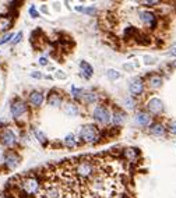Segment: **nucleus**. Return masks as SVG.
<instances>
[{
    "instance_id": "obj_1",
    "label": "nucleus",
    "mask_w": 176,
    "mask_h": 198,
    "mask_svg": "<svg viewBox=\"0 0 176 198\" xmlns=\"http://www.w3.org/2000/svg\"><path fill=\"white\" fill-rule=\"evenodd\" d=\"M18 187L23 190V193L25 195H34V194H38V191H39L41 182L35 176L25 175V176H23V177H20Z\"/></svg>"
},
{
    "instance_id": "obj_2",
    "label": "nucleus",
    "mask_w": 176,
    "mask_h": 198,
    "mask_svg": "<svg viewBox=\"0 0 176 198\" xmlns=\"http://www.w3.org/2000/svg\"><path fill=\"white\" fill-rule=\"evenodd\" d=\"M80 137H81V140L85 142H94L96 140V137H98V129H96L94 124L84 126L80 133Z\"/></svg>"
},
{
    "instance_id": "obj_3",
    "label": "nucleus",
    "mask_w": 176,
    "mask_h": 198,
    "mask_svg": "<svg viewBox=\"0 0 176 198\" xmlns=\"http://www.w3.org/2000/svg\"><path fill=\"white\" fill-rule=\"evenodd\" d=\"M94 119L98 120L99 123H108L110 119L109 112L103 106H96L95 110H94Z\"/></svg>"
},
{
    "instance_id": "obj_4",
    "label": "nucleus",
    "mask_w": 176,
    "mask_h": 198,
    "mask_svg": "<svg viewBox=\"0 0 176 198\" xmlns=\"http://www.w3.org/2000/svg\"><path fill=\"white\" fill-rule=\"evenodd\" d=\"M0 142L6 147L14 145V144H16V136H14V133L9 129L2 131V134H0Z\"/></svg>"
},
{
    "instance_id": "obj_5",
    "label": "nucleus",
    "mask_w": 176,
    "mask_h": 198,
    "mask_svg": "<svg viewBox=\"0 0 176 198\" xmlns=\"http://www.w3.org/2000/svg\"><path fill=\"white\" fill-rule=\"evenodd\" d=\"M148 109H149V112L154 113V115L161 113V112H162V109H163L162 101H161V99H158V98H153L148 102Z\"/></svg>"
},
{
    "instance_id": "obj_6",
    "label": "nucleus",
    "mask_w": 176,
    "mask_h": 198,
    "mask_svg": "<svg viewBox=\"0 0 176 198\" xmlns=\"http://www.w3.org/2000/svg\"><path fill=\"white\" fill-rule=\"evenodd\" d=\"M140 17H141V21H143L145 25L151 27V28L155 27L156 20H155V16H154L151 11H140Z\"/></svg>"
},
{
    "instance_id": "obj_7",
    "label": "nucleus",
    "mask_w": 176,
    "mask_h": 198,
    "mask_svg": "<svg viewBox=\"0 0 176 198\" xmlns=\"http://www.w3.org/2000/svg\"><path fill=\"white\" fill-rule=\"evenodd\" d=\"M25 110H27V106H25L24 102H21V101H16V102L11 105V115H13L14 117H20L23 113H25Z\"/></svg>"
},
{
    "instance_id": "obj_8",
    "label": "nucleus",
    "mask_w": 176,
    "mask_h": 198,
    "mask_svg": "<svg viewBox=\"0 0 176 198\" xmlns=\"http://www.w3.org/2000/svg\"><path fill=\"white\" fill-rule=\"evenodd\" d=\"M4 162H6V165L9 169H16L20 163V158L14 154V152H9L6 156H4Z\"/></svg>"
},
{
    "instance_id": "obj_9",
    "label": "nucleus",
    "mask_w": 176,
    "mask_h": 198,
    "mask_svg": "<svg viewBox=\"0 0 176 198\" xmlns=\"http://www.w3.org/2000/svg\"><path fill=\"white\" fill-rule=\"evenodd\" d=\"M130 92L133 94V95H140V94L143 92V89H144V84L143 81L140 78H136L131 81V84H130Z\"/></svg>"
},
{
    "instance_id": "obj_10",
    "label": "nucleus",
    "mask_w": 176,
    "mask_h": 198,
    "mask_svg": "<svg viewBox=\"0 0 176 198\" xmlns=\"http://www.w3.org/2000/svg\"><path fill=\"white\" fill-rule=\"evenodd\" d=\"M123 155H124V158L129 162H136L138 159L140 154H138V149H136V148H127V149H124Z\"/></svg>"
},
{
    "instance_id": "obj_11",
    "label": "nucleus",
    "mask_w": 176,
    "mask_h": 198,
    "mask_svg": "<svg viewBox=\"0 0 176 198\" xmlns=\"http://www.w3.org/2000/svg\"><path fill=\"white\" fill-rule=\"evenodd\" d=\"M30 101H31V103H32V105L41 106V105H42V102H43V94H41V92H32L30 95Z\"/></svg>"
},
{
    "instance_id": "obj_12",
    "label": "nucleus",
    "mask_w": 176,
    "mask_h": 198,
    "mask_svg": "<svg viewBox=\"0 0 176 198\" xmlns=\"http://www.w3.org/2000/svg\"><path fill=\"white\" fill-rule=\"evenodd\" d=\"M80 69L84 73V77H85V78H90V77L92 76V67H91L87 62H80Z\"/></svg>"
},
{
    "instance_id": "obj_13",
    "label": "nucleus",
    "mask_w": 176,
    "mask_h": 198,
    "mask_svg": "<svg viewBox=\"0 0 176 198\" xmlns=\"http://www.w3.org/2000/svg\"><path fill=\"white\" fill-rule=\"evenodd\" d=\"M113 123L115 124H122V123L126 122V113L120 112V110H117V112L113 113Z\"/></svg>"
},
{
    "instance_id": "obj_14",
    "label": "nucleus",
    "mask_w": 176,
    "mask_h": 198,
    "mask_svg": "<svg viewBox=\"0 0 176 198\" xmlns=\"http://www.w3.org/2000/svg\"><path fill=\"white\" fill-rule=\"evenodd\" d=\"M48 102H49L50 106H60L62 105V98H60L57 94L52 92L49 95V99H48Z\"/></svg>"
},
{
    "instance_id": "obj_15",
    "label": "nucleus",
    "mask_w": 176,
    "mask_h": 198,
    "mask_svg": "<svg viewBox=\"0 0 176 198\" xmlns=\"http://www.w3.org/2000/svg\"><path fill=\"white\" fill-rule=\"evenodd\" d=\"M136 120H137V123H138L140 126H147L149 123V116L147 115V113H144V112H140L138 115H137Z\"/></svg>"
},
{
    "instance_id": "obj_16",
    "label": "nucleus",
    "mask_w": 176,
    "mask_h": 198,
    "mask_svg": "<svg viewBox=\"0 0 176 198\" xmlns=\"http://www.w3.org/2000/svg\"><path fill=\"white\" fill-rule=\"evenodd\" d=\"M151 133H153V134H155V136H162L163 133H165V129H163L162 124L156 123V124L151 126Z\"/></svg>"
},
{
    "instance_id": "obj_17",
    "label": "nucleus",
    "mask_w": 176,
    "mask_h": 198,
    "mask_svg": "<svg viewBox=\"0 0 176 198\" xmlns=\"http://www.w3.org/2000/svg\"><path fill=\"white\" fill-rule=\"evenodd\" d=\"M161 84H162V78L160 76H153L149 78V85L153 88H160Z\"/></svg>"
},
{
    "instance_id": "obj_18",
    "label": "nucleus",
    "mask_w": 176,
    "mask_h": 198,
    "mask_svg": "<svg viewBox=\"0 0 176 198\" xmlns=\"http://www.w3.org/2000/svg\"><path fill=\"white\" fill-rule=\"evenodd\" d=\"M11 25V21L9 18H0V31H6L9 30Z\"/></svg>"
},
{
    "instance_id": "obj_19",
    "label": "nucleus",
    "mask_w": 176,
    "mask_h": 198,
    "mask_svg": "<svg viewBox=\"0 0 176 198\" xmlns=\"http://www.w3.org/2000/svg\"><path fill=\"white\" fill-rule=\"evenodd\" d=\"M64 110H66V113L67 115H70V116L77 115V106L71 105V103H67L66 108H64Z\"/></svg>"
},
{
    "instance_id": "obj_20",
    "label": "nucleus",
    "mask_w": 176,
    "mask_h": 198,
    "mask_svg": "<svg viewBox=\"0 0 176 198\" xmlns=\"http://www.w3.org/2000/svg\"><path fill=\"white\" fill-rule=\"evenodd\" d=\"M64 144H66L67 147H70V148L76 145V140H74L73 134H69V136L66 137V140H64Z\"/></svg>"
},
{
    "instance_id": "obj_21",
    "label": "nucleus",
    "mask_w": 176,
    "mask_h": 198,
    "mask_svg": "<svg viewBox=\"0 0 176 198\" xmlns=\"http://www.w3.org/2000/svg\"><path fill=\"white\" fill-rule=\"evenodd\" d=\"M108 77H109L110 80H116L120 77V73H117L116 70H108Z\"/></svg>"
},
{
    "instance_id": "obj_22",
    "label": "nucleus",
    "mask_w": 176,
    "mask_h": 198,
    "mask_svg": "<svg viewBox=\"0 0 176 198\" xmlns=\"http://www.w3.org/2000/svg\"><path fill=\"white\" fill-rule=\"evenodd\" d=\"M123 102H124V105H126L129 109H133L134 108V102H133V99L131 98H124L123 99Z\"/></svg>"
},
{
    "instance_id": "obj_23",
    "label": "nucleus",
    "mask_w": 176,
    "mask_h": 198,
    "mask_svg": "<svg viewBox=\"0 0 176 198\" xmlns=\"http://www.w3.org/2000/svg\"><path fill=\"white\" fill-rule=\"evenodd\" d=\"M96 98H98V96H96V94H87V102H95L96 101Z\"/></svg>"
},
{
    "instance_id": "obj_24",
    "label": "nucleus",
    "mask_w": 176,
    "mask_h": 198,
    "mask_svg": "<svg viewBox=\"0 0 176 198\" xmlns=\"http://www.w3.org/2000/svg\"><path fill=\"white\" fill-rule=\"evenodd\" d=\"M13 38V34H7L6 37H3L2 39H0V45H3V43H6V42H9V41Z\"/></svg>"
},
{
    "instance_id": "obj_25",
    "label": "nucleus",
    "mask_w": 176,
    "mask_h": 198,
    "mask_svg": "<svg viewBox=\"0 0 176 198\" xmlns=\"http://www.w3.org/2000/svg\"><path fill=\"white\" fill-rule=\"evenodd\" d=\"M81 94H83V91H81V89H77L76 87H73V95H74V98H80Z\"/></svg>"
},
{
    "instance_id": "obj_26",
    "label": "nucleus",
    "mask_w": 176,
    "mask_h": 198,
    "mask_svg": "<svg viewBox=\"0 0 176 198\" xmlns=\"http://www.w3.org/2000/svg\"><path fill=\"white\" fill-rule=\"evenodd\" d=\"M169 131L172 133V134H176V122H172L169 124Z\"/></svg>"
},
{
    "instance_id": "obj_27",
    "label": "nucleus",
    "mask_w": 176,
    "mask_h": 198,
    "mask_svg": "<svg viewBox=\"0 0 176 198\" xmlns=\"http://www.w3.org/2000/svg\"><path fill=\"white\" fill-rule=\"evenodd\" d=\"M30 14L34 17V18H37V17H38V13H37V10H35V7H34V6L30 9Z\"/></svg>"
},
{
    "instance_id": "obj_28",
    "label": "nucleus",
    "mask_w": 176,
    "mask_h": 198,
    "mask_svg": "<svg viewBox=\"0 0 176 198\" xmlns=\"http://www.w3.org/2000/svg\"><path fill=\"white\" fill-rule=\"evenodd\" d=\"M21 38H23V34H21V32H18V34H17V35H16V38H14L13 43H18V42H20V39H21Z\"/></svg>"
},
{
    "instance_id": "obj_29",
    "label": "nucleus",
    "mask_w": 176,
    "mask_h": 198,
    "mask_svg": "<svg viewBox=\"0 0 176 198\" xmlns=\"http://www.w3.org/2000/svg\"><path fill=\"white\" fill-rule=\"evenodd\" d=\"M35 134H37V137H38V138H39V141H41V142H43V141H45V136H42V133L37 131V133H35Z\"/></svg>"
},
{
    "instance_id": "obj_30",
    "label": "nucleus",
    "mask_w": 176,
    "mask_h": 198,
    "mask_svg": "<svg viewBox=\"0 0 176 198\" xmlns=\"http://www.w3.org/2000/svg\"><path fill=\"white\" fill-rule=\"evenodd\" d=\"M39 63L42 64V66H46V64H48V59H46V57H41V59H39Z\"/></svg>"
},
{
    "instance_id": "obj_31",
    "label": "nucleus",
    "mask_w": 176,
    "mask_h": 198,
    "mask_svg": "<svg viewBox=\"0 0 176 198\" xmlns=\"http://www.w3.org/2000/svg\"><path fill=\"white\" fill-rule=\"evenodd\" d=\"M56 77H57V78H60V80L66 78V76L63 74V71H57V73H56Z\"/></svg>"
},
{
    "instance_id": "obj_32",
    "label": "nucleus",
    "mask_w": 176,
    "mask_h": 198,
    "mask_svg": "<svg viewBox=\"0 0 176 198\" xmlns=\"http://www.w3.org/2000/svg\"><path fill=\"white\" fill-rule=\"evenodd\" d=\"M85 13H88V14H94V13H95V9H92V7H91V9H85Z\"/></svg>"
},
{
    "instance_id": "obj_33",
    "label": "nucleus",
    "mask_w": 176,
    "mask_h": 198,
    "mask_svg": "<svg viewBox=\"0 0 176 198\" xmlns=\"http://www.w3.org/2000/svg\"><path fill=\"white\" fill-rule=\"evenodd\" d=\"M31 76H32V77H35V78H41V77H42L39 73H38V71H35V73H32V74H31Z\"/></svg>"
},
{
    "instance_id": "obj_34",
    "label": "nucleus",
    "mask_w": 176,
    "mask_h": 198,
    "mask_svg": "<svg viewBox=\"0 0 176 198\" xmlns=\"http://www.w3.org/2000/svg\"><path fill=\"white\" fill-rule=\"evenodd\" d=\"M171 55H172V56H176V45L172 48V50H171Z\"/></svg>"
},
{
    "instance_id": "obj_35",
    "label": "nucleus",
    "mask_w": 176,
    "mask_h": 198,
    "mask_svg": "<svg viewBox=\"0 0 176 198\" xmlns=\"http://www.w3.org/2000/svg\"><path fill=\"white\" fill-rule=\"evenodd\" d=\"M41 10H42L43 13H46V14H48V9H46V6H42V7H41Z\"/></svg>"
},
{
    "instance_id": "obj_36",
    "label": "nucleus",
    "mask_w": 176,
    "mask_h": 198,
    "mask_svg": "<svg viewBox=\"0 0 176 198\" xmlns=\"http://www.w3.org/2000/svg\"><path fill=\"white\" fill-rule=\"evenodd\" d=\"M3 158V151H2V149H0V159Z\"/></svg>"
},
{
    "instance_id": "obj_37",
    "label": "nucleus",
    "mask_w": 176,
    "mask_h": 198,
    "mask_svg": "<svg viewBox=\"0 0 176 198\" xmlns=\"http://www.w3.org/2000/svg\"><path fill=\"white\" fill-rule=\"evenodd\" d=\"M0 198H7V197H6L4 194H0Z\"/></svg>"
},
{
    "instance_id": "obj_38",
    "label": "nucleus",
    "mask_w": 176,
    "mask_h": 198,
    "mask_svg": "<svg viewBox=\"0 0 176 198\" xmlns=\"http://www.w3.org/2000/svg\"><path fill=\"white\" fill-rule=\"evenodd\" d=\"M175 66H176V62H175Z\"/></svg>"
}]
</instances>
